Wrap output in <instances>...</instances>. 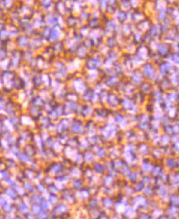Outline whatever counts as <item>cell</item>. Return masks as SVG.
Returning a JSON list of instances; mask_svg holds the SVG:
<instances>
[{"mask_svg": "<svg viewBox=\"0 0 179 219\" xmlns=\"http://www.w3.org/2000/svg\"><path fill=\"white\" fill-rule=\"evenodd\" d=\"M145 71H146V75H151L153 73V69L151 68V66H146V67H145Z\"/></svg>", "mask_w": 179, "mask_h": 219, "instance_id": "6da1fadb", "label": "cell"}, {"mask_svg": "<svg viewBox=\"0 0 179 219\" xmlns=\"http://www.w3.org/2000/svg\"><path fill=\"white\" fill-rule=\"evenodd\" d=\"M119 17L120 18V20H124V17H125V15H124V13H122V12H121V13H120V14L119 15Z\"/></svg>", "mask_w": 179, "mask_h": 219, "instance_id": "7a4b0ae2", "label": "cell"}, {"mask_svg": "<svg viewBox=\"0 0 179 219\" xmlns=\"http://www.w3.org/2000/svg\"><path fill=\"white\" fill-rule=\"evenodd\" d=\"M160 51L162 52V53H164V52H165V51H166V50H167V49H166V48H165V47H161V48H160Z\"/></svg>", "mask_w": 179, "mask_h": 219, "instance_id": "3957f363", "label": "cell"}]
</instances>
